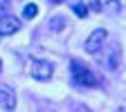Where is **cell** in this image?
<instances>
[{"instance_id": "cell-3", "label": "cell", "mask_w": 126, "mask_h": 112, "mask_svg": "<svg viewBox=\"0 0 126 112\" xmlns=\"http://www.w3.org/2000/svg\"><path fill=\"white\" fill-rule=\"evenodd\" d=\"M52 72H54V67L50 61H34V65H32V76L36 81H47L52 76Z\"/></svg>"}, {"instance_id": "cell-11", "label": "cell", "mask_w": 126, "mask_h": 112, "mask_svg": "<svg viewBox=\"0 0 126 112\" xmlns=\"http://www.w3.org/2000/svg\"><path fill=\"white\" fill-rule=\"evenodd\" d=\"M115 112H126V108H119V110H115Z\"/></svg>"}, {"instance_id": "cell-12", "label": "cell", "mask_w": 126, "mask_h": 112, "mask_svg": "<svg viewBox=\"0 0 126 112\" xmlns=\"http://www.w3.org/2000/svg\"><path fill=\"white\" fill-rule=\"evenodd\" d=\"M0 70H2V61H0Z\"/></svg>"}, {"instance_id": "cell-4", "label": "cell", "mask_w": 126, "mask_h": 112, "mask_svg": "<svg viewBox=\"0 0 126 112\" xmlns=\"http://www.w3.org/2000/svg\"><path fill=\"white\" fill-rule=\"evenodd\" d=\"M18 29H20V20L16 18V16H5V18L0 20V36H11Z\"/></svg>"}, {"instance_id": "cell-2", "label": "cell", "mask_w": 126, "mask_h": 112, "mask_svg": "<svg viewBox=\"0 0 126 112\" xmlns=\"http://www.w3.org/2000/svg\"><path fill=\"white\" fill-rule=\"evenodd\" d=\"M106 29H94L92 34L86 38V52L88 54H97V52H101V47H104V43H106Z\"/></svg>"}, {"instance_id": "cell-9", "label": "cell", "mask_w": 126, "mask_h": 112, "mask_svg": "<svg viewBox=\"0 0 126 112\" xmlns=\"http://www.w3.org/2000/svg\"><path fill=\"white\" fill-rule=\"evenodd\" d=\"M72 112H90V110H88L86 105H77V103H74V105H72Z\"/></svg>"}, {"instance_id": "cell-1", "label": "cell", "mask_w": 126, "mask_h": 112, "mask_svg": "<svg viewBox=\"0 0 126 112\" xmlns=\"http://www.w3.org/2000/svg\"><path fill=\"white\" fill-rule=\"evenodd\" d=\"M70 67H72L74 83H79V85H86V87H94V85L99 83L97 74H94L92 70H88L81 61H72V63H70Z\"/></svg>"}, {"instance_id": "cell-7", "label": "cell", "mask_w": 126, "mask_h": 112, "mask_svg": "<svg viewBox=\"0 0 126 112\" xmlns=\"http://www.w3.org/2000/svg\"><path fill=\"white\" fill-rule=\"evenodd\" d=\"M72 11L79 16V18H86L88 16V5L86 2H72Z\"/></svg>"}, {"instance_id": "cell-5", "label": "cell", "mask_w": 126, "mask_h": 112, "mask_svg": "<svg viewBox=\"0 0 126 112\" xmlns=\"http://www.w3.org/2000/svg\"><path fill=\"white\" fill-rule=\"evenodd\" d=\"M0 105H2L5 110H14L16 108V94L7 85H0Z\"/></svg>"}, {"instance_id": "cell-6", "label": "cell", "mask_w": 126, "mask_h": 112, "mask_svg": "<svg viewBox=\"0 0 126 112\" xmlns=\"http://www.w3.org/2000/svg\"><path fill=\"white\" fill-rule=\"evenodd\" d=\"M36 13H38V5H36V2H27V5L23 7V18H25V20H32Z\"/></svg>"}, {"instance_id": "cell-13", "label": "cell", "mask_w": 126, "mask_h": 112, "mask_svg": "<svg viewBox=\"0 0 126 112\" xmlns=\"http://www.w3.org/2000/svg\"><path fill=\"white\" fill-rule=\"evenodd\" d=\"M0 20H2V18H0Z\"/></svg>"}, {"instance_id": "cell-10", "label": "cell", "mask_w": 126, "mask_h": 112, "mask_svg": "<svg viewBox=\"0 0 126 112\" xmlns=\"http://www.w3.org/2000/svg\"><path fill=\"white\" fill-rule=\"evenodd\" d=\"M88 7H90L92 11H101V7H104V5H101V2H90Z\"/></svg>"}, {"instance_id": "cell-8", "label": "cell", "mask_w": 126, "mask_h": 112, "mask_svg": "<svg viewBox=\"0 0 126 112\" xmlns=\"http://www.w3.org/2000/svg\"><path fill=\"white\" fill-rule=\"evenodd\" d=\"M63 25H65V20H63L61 16H54V18L50 20V29H52V31H59V29H63Z\"/></svg>"}]
</instances>
